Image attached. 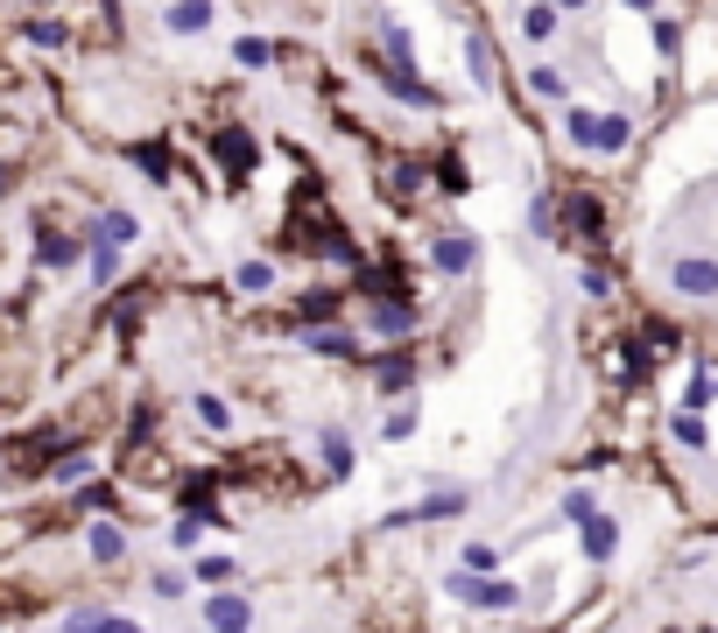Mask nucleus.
Segmentation results:
<instances>
[{"label": "nucleus", "instance_id": "obj_1", "mask_svg": "<svg viewBox=\"0 0 718 633\" xmlns=\"http://www.w3.org/2000/svg\"><path fill=\"white\" fill-rule=\"evenodd\" d=\"M444 592H451V598H466V606H486V612L521 606V584H486L479 570H451V578H444Z\"/></svg>", "mask_w": 718, "mask_h": 633}, {"label": "nucleus", "instance_id": "obj_2", "mask_svg": "<svg viewBox=\"0 0 718 633\" xmlns=\"http://www.w3.org/2000/svg\"><path fill=\"white\" fill-rule=\"evenodd\" d=\"M466 514V493H437V500L423 507H401V514H387V528H416V521H458Z\"/></svg>", "mask_w": 718, "mask_h": 633}, {"label": "nucleus", "instance_id": "obj_3", "mask_svg": "<svg viewBox=\"0 0 718 633\" xmlns=\"http://www.w3.org/2000/svg\"><path fill=\"white\" fill-rule=\"evenodd\" d=\"M205 620H212V633H247V598L239 592H212V606H205Z\"/></svg>", "mask_w": 718, "mask_h": 633}, {"label": "nucleus", "instance_id": "obj_4", "mask_svg": "<svg viewBox=\"0 0 718 633\" xmlns=\"http://www.w3.org/2000/svg\"><path fill=\"white\" fill-rule=\"evenodd\" d=\"M669 282H677L683 296H718V268L711 261H677V268H669Z\"/></svg>", "mask_w": 718, "mask_h": 633}, {"label": "nucleus", "instance_id": "obj_5", "mask_svg": "<svg viewBox=\"0 0 718 633\" xmlns=\"http://www.w3.org/2000/svg\"><path fill=\"white\" fill-rule=\"evenodd\" d=\"M612 549H620V528H612V514H592V521H585V556H592V563H606Z\"/></svg>", "mask_w": 718, "mask_h": 633}, {"label": "nucleus", "instance_id": "obj_6", "mask_svg": "<svg viewBox=\"0 0 718 633\" xmlns=\"http://www.w3.org/2000/svg\"><path fill=\"white\" fill-rule=\"evenodd\" d=\"M134 233H141V225H134V219H127V211H107V219H99V225H92V247H127V239H134Z\"/></svg>", "mask_w": 718, "mask_h": 633}, {"label": "nucleus", "instance_id": "obj_7", "mask_svg": "<svg viewBox=\"0 0 718 633\" xmlns=\"http://www.w3.org/2000/svg\"><path fill=\"white\" fill-rule=\"evenodd\" d=\"M318 450H324V472H332V479H346V472H352V436H346V430H324V444H318Z\"/></svg>", "mask_w": 718, "mask_h": 633}, {"label": "nucleus", "instance_id": "obj_8", "mask_svg": "<svg viewBox=\"0 0 718 633\" xmlns=\"http://www.w3.org/2000/svg\"><path fill=\"white\" fill-rule=\"evenodd\" d=\"M437 268H444V275H466V268H472V239L466 233L437 239Z\"/></svg>", "mask_w": 718, "mask_h": 633}, {"label": "nucleus", "instance_id": "obj_9", "mask_svg": "<svg viewBox=\"0 0 718 633\" xmlns=\"http://www.w3.org/2000/svg\"><path fill=\"white\" fill-rule=\"evenodd\" d=\"M92 556H99V563H120V556H127V535H120L113 521H99L92 528Z\"/></svg>", "mask_w": 718, "mask_h": 633}, {"label": "nucleus", "instance_id": "obj_10", "mask_svg": "<svg viewBox=\"0 0 718 633\" xmlns=\"http://www.w3.org/2000/svg\"><path fill=\"white\" fill-rule=\"evenodd\" d=\"M42 268H71V261H78V239H64V233H42Z\"/></svg>", "mask_w": 718, "mask_h": 633}, {"label": "nucleus", "instance_id": "obj_11", "mask_svg": "<svg viewBox=\"0 0 718 633\" xmlns=\"http://www.w3.org/2000/svg\"><path fill=\"white\" fill-rule=\"evenodd\" d=\"M205 22H212V8H205V0H184V8H170V28H184V36H198Z\"/></svg>", "mask_w": 718, "mask_h": 633}, {"label": "nucleus", "instance_id": "obj_12", "mask_svg": "<svg viewBox=\"0 0 718 633\" xmlns=\"http://www.w3.org/2000/svg\"><path fill=\"white\" fill-rule=\"evenodd\" d=\"M198 578L212 584V592H226V584L239 578V563H233V556H205V563H198Z\"/></svg>", "mask_w": 718, "mask_h": 633}, {"label": "nucleus", "instance_id": "obj_13", "mask_svg": "<svg viewBox=\"0 0 718 633\" xmlns=\"http://www.w3.org/2000/svg\"><path fill=\"white\" fill-rule=\"evenodd\" d=\"M190 409H198V422H205V430H226V422H233V409H226L219 395H198Z\"/></svg>", "mask_w": 718, "mask_h": 633}, {"label": "nucleus", "instance_id": "obj_14", "mask_svg": "<svg viewBox=\"0 0 718 633\" xmlns=\"http://www.w3.org/2000/svg\"><path fill=\"white\" fill-rule=\"evenodd\" d=\"M310 352H332V359H352V331H318Z\"/></svg>", "mask_w": 718, "mask_h": 633}, {"label": "nucleus", "instance_id": "obj_15", "mask_svg": "<svg viewBox=\"0 0 718 633\" xmlns=\"http://www.w3.org/2000/svg\"><path fill=\"white\" fill-rule=\"evenodd\" d=\"M50 472H57V479H64V486H78V479H85V472H92V458H85V450H71V458H57V464H50Z\"/></svg>", "mask_w": 718, "mask_h": 633}, {"label": "nucleus", "instance_id": "obj_16", "mask_svg": "<svg viewBox=\"0 0 718 633\" xmlns=\"http://www.w3.org/2000/svg\"><path fill=\"white\" fill-rule=\"evenodd\" d=\"M268 282H275V268H268V261H247V268H239V289H268Z\"/></svg>", "mask_w": 718, "mask_h": 633}, {"label": "nucleus", "instance_id": "obj_17", "mask_svg": "<svg viewBox=\"0 0 718 633\" xmlns=\"http://www.w3.org/2000/svg\"><path fill=\"white\" fill-rule=\"evenodd\" d=\"M598 507H592V493H571V500H564V521H592Z\"/></svg>", "mask_w": 718, "mask_h": 633}, {"label": "nucleus", "instance_id": "obj_18", "mask_svg": "<svg viewBox=\"0 0 718 633\" xmlns=\"http://www.w3.org/2000/svg\"><path fill=\"white\" fill-rule=\"evenodd\" d=\"M113 268H120V247H92V275H99V282H107V275H113Z\"/></svg>", "mask_w": 718, "mask_h": 633}, {"label": "nucleus", "instance_id": "obj_19", "mask_svg": "<svg viewBox=\"0 0 718 633\" xmlns=\"http://www.w3.org/2000/svg\"><path fill=\"white\" fill-rule=\"evenodd\" d=\"M134 156H141L148 176H170V156H162V148H134Z\"/></svg>", "mask_w": 718, "mask_h": 633}, {"label": "nucleus", "instance_id": "obj_20", "mask_svg": "<svg viewBox=\"0 0 718 633\" xmlns=\"http://www.w3.org/2000/svg\"><path fill=\"white\" fill-rule=\"evenodd\" d=\"M677 444H705V422H697V415H677Z\"/></svg>", "mask_w": 718, "mask_h": 633}, {"label": "nucleus", "instance_id": "obj_21", "mask_svg": "<svg viewBox=\"0 0 718 633\" xmlns=\"http://www.w3.org/2000/svg\"><path fill=\"white\" fill-rule=\"evenodd\" d=\"M387 387H409V359H395V367H381V395Z\"/></svg>", "mask_w": 718, "mask_h": 633}, {"label": "nucleus", "instance_id": "obj_22", "mask_svg": "<svg viewBox=\"0 0 718 633\" xmlns=\"http://www.w3.org/2000/svg\"><path fill=\"white\" fill-rule=\"evenodd\" d=\"M170 535H176V549H190V542H198V535H205V521H190V514H184V521H176V528H170Z\"/></svg>", "mask_w": 718, "mask_h": 633}, {"label": "nucleus", "instance_id": "obj_23", "mask_svg": "<svg viewBox=\"0 0 718 633\" xmlns=\"http://www.w3.org/2000/svg\"><path fill=\"white\" fill-rule=\"evenodd\" d=\"M99 626H107V612H71L64 633H99Z\"/></svg>", "mask_w": 718, "mask_h": 633}, {"label": "nucleus", "instance_id": "obj_24", "mask_svg": "<svg viewBox=\"0 0 718 633\" xmlns=\"http://www.w3.org/2000/svg\"><path fill=\"white\" fill-rule=\"evenodd\" d=\"M99 633H141V626H134V620H120V612H113V620L99 626Z\"/></svg>", "mask_w": 718, "mask_h": 633}, {"label": "nucleus", "instance_id": "obj_25", "mask_svg": "<svg viewBox=\"0 0 718 633\" xmlns=\"http://www.w3.org/2000/svg\"><path fill=\"white\" fill-rule=\"evenodd\" d=\"M564 8H578V0H564Z\"/></svg>", "mask_w": 718, "mask_h": 633}, {"label": "nucleus", "instance_id": "obj_26", "mask_svg": "<svg viewBox=\"0 0 718 633\" xmlns=\"http://www.w3.org/2000/svg\"><path fill=\"white\" fill-rule=\"evenodd\" d=\"M0 190H8V176H0Z\"/></svg>", "mask_w": 718, "mask_h": 633}]
</instances>
